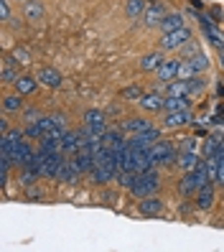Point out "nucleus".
Listing matches in <instances>:
<instances>
[{"label": "nucleus", "mask_w": 224, "mask_h": 252, "mask_svg": "<svg viewBox=\"0 0 224 252\" xmlns=\"http://www.w3.org/2000/svg\"><path fill=\"white\" fill-rule=\"evenodd\" d=\"M158 186H160V176H158V171H156V166H153V168L140 171V173L135 176V181H132V186H130V194L135 196V199H145V196L156 194Z\"/></svg>", "instance_id": "f257e3e1"}, {"label": "nucleus", "mask_w": 224, "mask_h": 252, "mask_svg": "<svg viewBox=\"0 0 224 252\" xmlns=\"http://www.w3.org/2000/svg\"><path fill=\"white\" fill-rule=\"evenodd\" d=\"M148 156H151V163H153V166H173V163L178 160L176 148H173L168 140H163V138L148 148Z\"/></svg>", "instance_id": "f03ea898"}, {"label": "nucleus", "mask_w": 224, "mask_h": 252, "mask_svg": "<svg viewBox=\"0 0 224 252\" xmlns=\"http://www.w3.org/2000/svg\"><path fill=\"white\" fill-rule=\"evenodd\" d=\"M189 41H191V31L186 26H181V28H176V31H168V33L160 36V49L163 51H176Z\"/></svg>", "instance_id": "7ed1b4c3"}, {"label": "nucleus", "mask_w": 224, "mask_h": 252, "mask_svg": "<svg viewBox=\"0 0 224 252\" xmlns=\"http://www.w3.org/2000/svg\"><path fill=\"white\" fill-rule=\"evenodd\" d=\"M66 163L64 153H54V156H46L43 153V179H51V181H59V171Z\"/></svg>", "instance_id": "20e7f679"}, {"label": "nucleus", "mask_w": 224, "mask_h": 252, "mask_svg": "<svg viewBox=\"0 0 224 252\" xmlns=\"http://www.w3.org/2000/svg\"><path fill=\"white\" fill-rule=\"evenodd\" d=\"M138 102H140V107L148 110V112H160L163 107H166V94H163L160 90H153V92L143 94Z\"/></svg>", "instance_id": "39448f33"}, {"label": "nucleus", "mask_w": 224, "mask_h": 252, "mask_svg": "<svg viewBox=\"0 0 224 252\" xmlns=\"http://www.w3.org/2000/svg\"><path fill=\"white\" fill-rule=\"evenodd\" d=\"M43 87H49V90H56V87H62L64 84V77H62V71L59 69H51V66H43L38 69V77H36Z\"/></svg>", "instance_id": "423d86ee"}, {"label": "nucleus", "mask_w": 224, "mask_h": 252, "mask_svg": "<svg viewBox=\"0 0 224 252\" xmlns=\"http://www.w3.org/2000/svg\"><path fill=\"white\" fill-rule=\"evenodd\" d=\"M186 123H191V110H176V112H166L163 115V125L176 130V127H184Z\"/></svg>", "instance_id": "0eeeda50"}, {"label": "nucleus", "mask_w": 224, "mask_h": 252, "mask_svg": "<svg viewBox=\"0 0 224 252\" xmlns=\"http://www.w3.org/2000/svg\"><path fill=\"white\" fill-rule=\"evenodd\" d=\"M163 18H166V10H163V5H158V3H151V5L145 8V13H143V23L151 26V28L160 26Z\"/></svg>", "instance_id": "6e6552de"}, {"label": "nucleus", "mask_w": 224, "mask_h": 252, "mask_svg": "<svg viewBox=\"0 0 224 252\" xmlns=\"http://www.w3.org/2000/svg\"><path fill=\"white\" fill-rule=\"evenodd\" d=\"M156 74H158V79H160V84H168V82H173L176 77H178V62H173V59H166L158 69H156Z\"/></svg>", "instance_id": "1a4fd4ad"}, {"label": "nucleus", "mask_w": 224, "mask_h": 252, "mask_svg": "<svg viewBox=\"0 0 224 252\" xmlns=\"http://www.w3.org/2000/svg\"><path fill=\"white\" fill-rule=\"evenodd\" d=\"M160 212H163V201H160L156 194L140 199V214H145V217H156V214H160Z\"/></svg>", "instance_id": "9d476101"}, {"label": "nucleus", "mask_w": 224, "mask_h": 252, "mask_svg": "<svg viewBox=\"0 0 224 252\" xmlns=\"http://www.w3.org/2000/svg\"><path fill=\"white\" fill-rule=\"evenodd\" d=\"M196 206L199 209H212L214 206V184H206L196 191Z\"/></svg>", "instance_id": "9b49d317"}, {"label": "nucleus", "mask_w": 224, "mask_h": 252, "mask_svg": "<svg viewBox=\"0 0 224 252\" xmlns=\"http://www.w3.org/2000/svg\"><path fill=\"white\" fill-rule=\"evenodd\" d=\"M178 191H181V196H196L199 186H196V179H193L191 171H184L181 181H178Z\"/></svg>", "instance_id": "f8f14e48"}, {"label": "nucleus", "mask_w": 224, "mask_h": 252, "mask_svg": "<svg viewBox=\"0 0 224 252\" xmlns=\"http://www.w3.org/2000/svg\"><path fill=\"white\" fill-rule=\"evenodd\" d=\"M79 176H82V171L74 166V160H66L64 166H62V171H59V181H64V184H77Z\"/></svg>", "instance_id": "ddd939ff"}, {"label": "nucleus", "mask_w": 224, "mask_h": 252, "mask_svg": "<svg viewBox=\"0 0 224 252\" xmlns=\"http://www.w3.org/2000/svg\"><path fill=\"white\" fill-rule=\"evenodd\" d=\"M38 151H41V153H46V156H54V153H64V148H62V138H54V135L41 138Z\"/></svg>", "instance_id": "4468645a"}, {"label": "nucleus", "mask_w": 224, "mask_h": 252, "mask_svg": "<svg viewBox=\"0 0 224 252\" xmlns=\"http://www.w3.org/2000/svg\"><path fill=\"white\" fill-rule=\"evenodd\" d=\"M82 145H84V140H82L79 132H64V138H62V148H64V153H77Z\"/></svg>", "instance_id": "2eb2a0df"}, {"label": "nucleus", "mask_w": 224, "mask_h": 252, "mask_svg": "<svg viewBox=\"0 0 224 252\" xmlns=\"http://www.w3.org/2000/svg\"><path fill=\"white\" fill-rule=\"evenodd\" d=\"M199 160H201V158H199V153H196V151H181V153H178L176 166L181 168V171H191Z\"/></svg>", "instance_id": "dca6fc26"}, {"label": "nucleus", "mask_w": 224, "mask_h": 252, "mask_svg": "<svg viewBox=\"0 0 224 252\" xmlns=\"http://www.w3.org/2000/svg\"><path fill=\"white\" fill-rule=\"evenodd\" d=\"M181 26H186L181 13H166V18H163V23L158 28H160V33H168V31H176V28H181Z\"/></svg>", "instance_id": "f3484780"}, {"label": "nucleus", "mask_w": 224, "mask_h": 252, "mask_svg": "<svg viewBox=\"0 0 224 252\" xmlns=\"http://www.w3.org/2000/svg\"><path fill=\"white\" fill-rule=\"evenodd\" d=\"M189 107H191L189 94H181V97H168L166 94V107H163V112H176V110H189Z\"/></svg>", "instance_id": "a211bd4d"}, {"label": "nucleus", "mask_w": 224, "mask_h": 252, "mask_svg": "<svg viewBox=\"0 0 224 252\" xmlns=\"http://www.w3.org/2000/svg\"><path fill=\"white\" fill-rule=\"evenodd\" d=\"M38 84H41V82H38L36 77H18V79H16V92L23 94V97H26V94H33Z\"/></svg>", "instance_id": "6ab92c4d"}, {"label": "nucleus", "mask_w": 224, "mask_h": 252, "mask_svg": "<svg viewBox=\"0 0 224 252\" xmlns=\"http://www.w3.org/2000/svg\"><path fill=\"white\" fill-rule=\"evenodd\" d=\"M163 62H166V56H163L160 51H153V54H148V56L140 59V69L143 71H156Z\"/></svg>", "instance_id": "aec40b11"}, {"label": "nucleus", "mask_w": 224, "mask_h": 252, "mask_svg": "<svg viewBox=\"0 0 224 252\" xmlns=\"http://www.w3.org/2000/svg\"><path fill=\"white\" fill-rule=\"evenodd\" d=\"M145 8H148V0H128L125 13H128L130 21H140L143 13H145Z\"/></svg>", "instance_id": "412c9836"}, {"label": "nucleus", "mask_w": 224, "mask_h": 252, "mask_svg": "<svg viewBox=\"0 0 224 252\" xmlns=\"http://www.w3.org/2000/svg\"><path fill=\"white\" fill-rule=\"evenodd\" d=\"M23 16H26L28 21H31V23L41 21V18H43V5L38 3V0H28L26 8H23Z\"/></svg>", "instance_id": "4be33fe9"}, {"label": "nucleus", "mask_w": 224, "mask_h": 252, "mask_svg": "<svg viewBox=\"0 0 224 252\" xmlns=\"http://www.w3.org/2000/svg\"><path fill=\"white\" fill-rule=\"evenodd\" d=\"M166 94H168V97H181V94H189V79H173V82H168Z\"/></svg>", "instance_id": "5701e85b"}, {"label": "nucleus", "mask_w": 224, "mask_h": 252, "mask_svg": "<svg viewBox=\"0 0 224 252\" xmlns=\"http://www.w3.org/2000/svg\"><path fill=\"white\" fill-rule=\"evenodd\" d=\"M125 132H130V135H135V132H143V130H148L151 127V123L148 120H143V117H130V120H125Z\"/></svg>", "instance_id": "b1692460"}, {"label": "nucleus", "mask_w": 224, "mask_h": 252, "mask_svg": "<svg viewBox=\"0 0 224 252\" xmlns=\"http://www.w3.org/2000/svg\"><path fill=\"white\" fill-rule=\"evenodd\" d=\"M21 97H23V94H18V92H16V94H8V97L3 99V110H5V112H21V110H23V99H21Z\"/></svg>", "instance_id": "393cba45"}, {"label": "nucleus", "mask_w": 224, "mask_h": 252, "mask_svg": "<svg viewBox=\"0 0 224 252\" xmlns=\"http://www.w3.org/2000/svg\"><path fill=\"white\" fill-rule=\"evenodd\" d=\"M186 59L193 64V69H196L199 74L209 69V59H206V54H204V51H193V54H191V56H186Z\"/></svg>", "instance_id": "a878e982"}, {"label": "nucleus", "mask_w": 224, "mask_h": 252, "mask_svg": "<svg viewBox=\"0 0 224 252\" xmlns=\"http://www.w3.org/2000/svg\"><path fill=\"white\" fill-rule=\"evenodd\" d=\"M222 140H224V138H219V135H209L206 143H204V158H206V156H217L219 148H222Z\"/></svg>", "instance_id": "bb28decb"}, {"label": "nucleus", "mask_w": 224, "mask_h": 252, "mask_svg": "<svg viewBox=\"0 0 224 252\" xmlns=\"http://www.w3.org/2000/svg\"><path fill=\"white\" fill-rule=\"evenodd\" d=\"M196 69H193V64L189 62V59H186V62H178V77L176 79H191V77H196Z\"/></svg>", "instance_id": "cd10ccee"}, {"label": "nucleus", "mask_w": 224, "mask_h": 252, "mask_svg": "<svg viewBox=\"0 0 224 252\" xmlns=\"http://www.w3.org/2000/svg\"><path fill=\"white\" fill-rule=\"evenodd\" d=\"M10 62L13 64H21V66H26V64H31V54H28L26 49H13V54H10Z\"/></svg>", "instance_id": "c85d7f7f"}, {"label": "nucleus", "mask_w": 224, "mask_h": 252, "mask_svg": "<svg viewBox=\"0 0 224 252\" xmlns=\"http://www.w3.org/2000/svg\"><path fill=\"white\" fill-rule=\"evenodd\" d=\"M16 79H18V69L13 66V62H5L3 64V82L5 84H16Z\"/></svg>", "instance_id": "c756f323"}, {"label": "nucleus", "mask_w": 224, "mask_h": 252, "mask_svg": "<svg viewBox=\"0 0 224 252\" xmlns=\"http://www.w3.org/2000/svg\"><path fill=\"white\" fill-rule=\"evenodd\" d=\"M26 135H28V138H33V140H41L43 135H46V132H43L41 123L36 120V123H28V125H26Z\"/></svg>", "instance_id": "7c9ffc66"}, {"label": "nucleus", "mask_w": 224, "mask_h": 252, "mask_svg": "<svg viewBox=\"0 0 224 252\" xmlns=\"http://www.w3.org/2000/svg\"><path fill=\"white\" fill-rule=\"evenodd\" d=\"M120 97H123V99H140V97H143V90L132 84V87H125V90L120 92Z\"/></svg>", "instance_id": "2f4dec72"}, {"label": "nucleus", "mask_w": 224, "mask_h": 252, "mask_svg": "<svg viewBox=\"0 0 224 252\" xmlns=\"http://www.w3.org/2000/svg\"><path fill=\"white\" fill-rule=\"evenodd\" d=\"M120 140H125V138L120 135V130H107V132H104V145H107V148L117 145Z\"/></svg>", "instance_id": "473e14b6"}, {"label": "nucleus", "mask_w": 224, "mask_h": 252, "mask_svg": "<svg viewBox=\"0 0 224 252\" xmlns=\"http://www.w3.org/2000/svg\"><path fill=\"white\" fill-rule=\"evenodd\" d=\"M204 79H199V74H196V77H191L189 79V94H196V92H201L204 90Z\"/></svg>", "instance_id": "72a5a7b5"}, {"label": "nucleus", "mask_w": 224, "mask_h": 252, "mask_svg": "<svg viewBox=\"0 0 224 252\" xmlns=\"http://www.w3.org/2000/svg\"><path fill=\"white\" fill-rule=\"evenodd\" d=\"M23 120H26V123H36V120H41V115H38L36 107H28V110L23 112Z\"/></svg>", "instance_id": "f704fd0d"}, {"label": "nucleus", "mask_w": 224, "mask_h": 252, "mask_svg": "<svg viewBox=\"0 0 224 252\" xmlns=\"http://www.w3.org/2000/svg\"><path fill=\"white\" fill-rule=\"evenodd\" d=\"M0 21H10V5H8V0H0Z\"/></svg>", "instance_id": "c9c22d12"}, {"label": "nucleus", "mask_w": 224, "mask_h": 252, "mask_svg": "<svg viewBox=\"0 0 224 252\" xmlns=\"http://www.w3.org/2000/svg\"><path fill=\"white\" fill-rule=\"evenodd\" d=\"M193 138H184V143H181V151H193Z\"/></svg>", "instance_id": "e433bc0d"}, {"label": "nucleus", "mask_w": 224, "mask_h": 252, "mask_svg": "<svg viewBox=\"0 0 224 252\" xmlns=\"http://www.w3.org/2000/svg\"><path fill=\"white\" fill-rule=\"evenodd\" d=\"M28 196H31V199H41V191L38 189H28Z\"/></svg>", "instance_id": "4c0bfd02"}, {"label": "nucleus", "mask_w": 224, "mask_h": 252, "mask_svg": "<svg viewBox=\"0 0 224 252\" xmlns=\"http://www.w3.org/2000/svg\"><path fill=\"white\" fill-rule=\"evenodd\" d=\"M23 3H28V0H23Z\"/></svg>", "instance_id": "58836bf2"}]
</instances>
